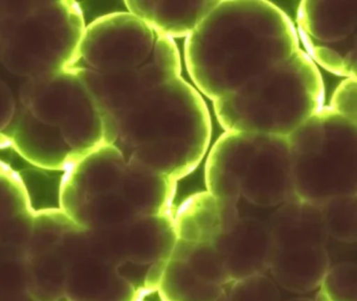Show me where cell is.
Returning a JSON list of instances; mask_svg holds the SVG:
<instances>
[{
	"mask_svg": "<svg viewBox=\"0 0 357 301\" xmlns=\"http://www.w3.org/2000/svg\"><path fill=\"white\" fill-rule=\"evenodd\" d=\"M211 136L206 102L181 75L139 95L116 121L114 146L128 162L178 181L206 157Z\"/></svg>",
	"mask_w": 357,
	"mask_h": 301,
	"instance_id": "7a4b0ae2",
	"label": "cell"
},
{
	"mask_svg": "<svg viewBox=\"0 0 357 301\" xmlns=\"http://www.w3.org/2000/svg\"><path fill=\"white\" fill-rule=\"evenodd\" d=\"M329 107L334 112L357 123L356 77H349L340 83L332 95Z\"/></svg>",
	"mask_w": 357,
	"mask_h": 301,
	"instance_id": "484cf974",
	"label": "cell"
},
{
	"mask_svg": "<svg viewBox=\"0 0 357 301\" xmlns=\"http://www.w3.org/2000/svg\"><path fill=\"white\" fill-rule=\"evenodd\" d=\"M206 192L215 198L273 209L298 198L287 137L225 132L208 152Z\"/></svg>",
	"mask_w": 357,
	"mask_h": 301,
	"instance_id": "277c9868",
	"label": "cell"
},
{
	"mask_svg": "<svg viewBox=\"0 0 357 301\" xmlns=\"http://www.w3.org/2000/svg\"><path fill=\"white\" fill-rule=\"evenodd\" d=\"M225 288L200 279L185 261L170 257L156 292L162 301H217Z\"/></svg>",
	"mask_w": 357,
	"mask_h": 301,
	"instance_id": "d6986e66",
	"label": "cell"
},
{
	"mask_svg": "<svg viewBox=\"0 0 357 301\" xmlns=\"http://www.w3.org/2000/svg\"><path fill=\"white\" fill-rule=\"evenodd\" d=\"M126 169L124 155L114 144L74 154L60 181L59 208L68 215L91 196L120 190Z\"/></svg>",
	"mask_w": 357,
	"mask_h": 301,
	"instance_id": "30bf717a",
	"label": "cell"
},
{
	"mask_svg": "<svg viewBox=\"0 0 357 301\" xmlns=\"http://www.w3.org/2000/svg\"><path fill=\"white\" fill-rule=\"evenodd\" d=\"M321 207L328 236L344 244L357 240V196H338Z\"/></svg>",
	"mask_w": 357,
	"mask_h": 301,
	"instance_id": "44dd1931",
	"label": "cell"
},
{
	"mask_svg": "<svg viewBox=\"0 0 357 301\" xmlns=\"http://www.w3.org/2000/svg\"><path fill=\"white\" fill-rule=\"evenodd\" d=\"M218 0L204 1H125L127 12L170 39L187 38Z\"/></svg>",
	"mask_w": 357,
	"mask_h": 301,
	"instance_id": "e0dca14e",
	"label": "cell"
},
{
	"mask_svg": "<svg viewBox=\"0 0 357 301\" xmlns=\"http://www.w3.org/2000/svg\"><path fill=\"white\" fill-rule=\"evenodd\" d=\"M171 258L185 261L200 279L210 284L227 286L229 279L220 253L212 244H193L177 240Z\"/></svg>",
	"mask_w": 357,
	"mask_h": 301,
	"instance_id": "ffe728a7",
	"label": "cell"
},
{
	"mask_svg": "<svg viewBox=\"0 0 357 301\" xmlns=\"http://www.w3.org/2000/svg\"><path fill=\"white\" fill-rule=\"evenodd\" d=\"M225 290L227 301H281L279 288L273 278L263 275L252 276L229 282Z\"/></svg>",
	"mask_w": 357,
	"mask_h": 301,
	"instance_id": "cb8c5ba5",
	"label": "cell"
},
{
	"mask_svg": "<svg viewBox=\"0 0 357 301\" xmlns=\"http://www.w3.org/2000/svg\"><path fill=\"white\" fill-rule=\"evenodd\" d=\"M86 92L72 68L54 75L24 79L20 105L43 123L60 127Z\"/></svg>",
	"mask_w": 357,
	"mask_h": 301,
	"instance_id": "4fadbf2b",
	"label": "cell"
},
{
	"mask_svg": "<svg viewBox=\"0 0 357 301\" xmlns=\"http://www.w3.org/2000/svg\"><path fill=\"white\" fill-rule=\"evenodd\" d=\"M59 128L75 155L84 154L105 144L101 113L87 91Z\"/></svg>",
	"mask_w": 357,
	"mask_h": 301,
	"instance_id": "ac0fdd59",
	"label": "cell"
},
{
	"mask_svg": "<svg viewBox=\"0 0 357 301\" xmlns=\"http://www.w3.org/2000/svg\"><path fill=\"white\" fill-rule=\"evenodd\" d=\"M146 296L143 294H139V293H137L135 294V298L132 299L131 301H146L145 300Z\"/></svg>",
	"mask_w": 357,
	"mask_h": 301,
	"instance_id": "f1b7e54d",
	"label": "cell"
},
{
	"mask_svg": "<svg viewBox=\"0 0 357 301\" xmlns=\"http://www.w3.org/2000/svg\"><path fill=\"white\" fill-rule=\"evenodd\" d=\"M289 17L264 0H218L188 36L185 62L194 87L215 100L300 49Z\"/></svg>",
	"mask_w": 357,
	"mask_h": 301,
	"instance_id": "6da1fadb",
	"label": "cell"
},
{
	"mask_svg": "<svg viewBox=\"0 0 357 301\" xmlns=\"http://www.w3.org/2000/svg\"><path fill=\"white\" fill-rule=\"evenodd\" d=\"M330 265L327 246L275 249L269 272L277 286L306 294L319 288Z\"/></svg>",
	"mask_w": 357,
	"mask_h": 301,
	"instance_id": "2e32d148",
	"label": "cell"
},
{
	"mask_svg": "<svg viewBox=\"0 0 357 301\" xmlns=\"http://www.w3.org/2000/svg\"><path fill=\"white\" fill-rule=\"evenodd\" d=\"M240 217L238 203L220 200L208 192L185 199L173 215L177 240L193 244H212Z\"/></svg>",
	"mask_w": 357,
	"mask_h": 301,
	"instance_id": "5bb4252c",
	"label": "cell"
},
{
	"mask_svg": "<svg viewBox=\"0 0 357 301\" xmlns=\"http://www.w3.org/2000/svg\"><path fill=\"white\" fill-rule=\"evenodd\" d=\"M319 67L302 48L227 95L215 100L225 132L288 137L324 107Z\"/></svg>",
	"mask_w": 357,
	"mask_h": 301,
	"instance_id": "3957f363",
	"label": "cell"
},
{
	"mask_svg": "<svg viewBox=\"0 0 357 301\" xmlns=\"http://www.w3.org/2000/svg\"><path fill=\"white\" fill-rule=\"evenodd\" d=\"M294 192L317 206L357 196V123L324 106L287 137Z\"/></svg>",
	"mask_w": 357,
	"mask_h": 301,
	"instance_id": "5b68a950",
	"label": "cell"
},
{
	"mask_svg": "<svg viewBox=\"0 0 357 301\" xmlns=\"http://www.w3.org/2000/svg\"><path fill=\"white\" fill-rule=\"evenodd\" d=\"M3 134L24 160L43 171H66L74 157L59 127L43 123L20 105Z\"/></svg>",
	"mask_w": 357,
	"mask_h": 301,
	"instance_id": "7c38bea8",
	"label": "cell"
},
{
	"mask_svg": "<svg viewBox=\"0 0 357 301\" xmlns=\"http://www.w3.org/2000/svg\"><path fill=\"white\" fill-rule=\"evenodd\" d=\"M35 1H0V60L20 21L31 12Z\"/></svg>",
	"mask_w": 357,
	"mask_h": 301,
	"instance_id": "d4e9b609",
	"label": "cell"
},
{
	"mask_svg": "<svg viewBox=\"0 0 357 301\" xmlns=\"http://www.w3.org/2000/svg\"><path fill=\"white\" fill-rule=\"evenodd\" d=\"M319 290L329 301H357V265L342 261L330 265Z\"/></svg>",
	"mask_w": 357,
	"mask_h": 301,
	"instance_id": "603a6c76",
	"label": "cell"
},
{
	"mask_svg": "<svg viewBox=\"0 0 357 301\" xmlns=\"http://www.w3.org/2000/svg\"><path fill=\"white\" fill-rule=\"evenodd\" d=\"M17 108L11 88L0 77V148L10 146L9 139L3 133L11 125Z\"/></svg>",
	"mask_w": 357,
	"mask_h": 301,
	"instance_id": "4316f807",
	"label": "cell"
},
{
	"mask_svg": "<svg viewBox=\"0 0 357 301\" xmlns=\"http://www.w3.org/2000/svg\"><path fill=\"white\" fill-rule=\"evenodd\" d=\"M68 259L61 301H131L135 291L116 271V263L102 256L91 242L89 230L75 226L61 244Z\"/></svg>",
	"mask_w": 357,
	"mask_h": 301,
	"instance_id": "9c48e42d",
	"label": "cell"
},
{
	"mask_svg": "<svg viewBox=\"0 0 357 301\" xmlns=\"http://www.w3.org/2000/svg\"><path fill=\"white\" fill-rule=\"evenodd\" d=\"M171 41L129 12L112 13L86 25L79 61L82 59L85 68L102 72L137 69Z\"/></svg>",
	"mask_w": 357,
	"mask_h": 301,
	"instance_id": "ba28073f",
	"label": "cell"
},
{
	"mask_svg": "<svg viewBox=\"0 0 357 301\" xmlns=\"http://www.w3.org/2000/svg\"><path fill=\"white\" fill-rule=\"evenodd\" d=\"M238 205L237 221L212 242L222 257L231 282L266 274L275 252L266 217L252 215Z\"/></svg>",
	"mask_w": 357,
	"mask_h": 301,
	"instance_id": "8fae6325",
	"label": "cell"
},
{
	"mask_svg": "<svg viewBox=\"0 0 357 301\" xmlns=\"http://www.w3.org/2000/svg\"><path fill=\"white\" fill-rule=\"evenodd\" d=\"M296 31L317 66L338 77H356L357 0L302 1Z\"/></svg>",
	"mask_w": 357,
	"mask_h": 301,
	"instance_id": "52a82bcc",
	"label": "cell"
},
{
	"mask_svg": "<svg viewBox=\"0 0 357 301\" xmlns=\"http://www.w3.org/2000/svg\"><path fill=\"white\" fill-rule=\"evenodd\" d=\"M217 301H227V297H225V294L222 295V296L220 297V298L218 299Z\"/></svg>",
	"mask_w": 357,
	"mask_h": 301,
	"instance_id": "f546056e",
	"label": "cell"
},
{
	"mask_svg": "<svg viewBox=\"0 0 357 301\" xmlns=\"http://www.w3.org/2000/svg\"><path fill=\"white\" fill-rule=\"evenodd\" d=\"M0 301H49L33 288L26 259L0 258Z\"/></svg>",
	"mask_w": 357,
	"mask_h": 301,
	"instance_id": "7402d4cb",
	"label": "cell"
},
{
	"mask_svg": "<svg viewBox=\"0 0 357 301\" xmlns=\"http://www.w3.org/2000/svg\"><path fill=\"white\" fill-rule=\"evenodd\" d=\"M84 15L75 1H35L18 23L0 63L16 77L35 79L78 64Z\"/></svg>",
	"mask_w": 357,
	"mask_h": 301,
	"instance_id": "8992f818",
	"label": "cell"
},
{
	"mask_svg": "<svg viewBox=\"0 0 357 301\" xmlns=\"http://www.w3.org/2000/svg\"><path fill=\"white\" fill-rule=\"evenodd\" d=\"M285 301H329L321 290L317 292L314 299L305 298V297H296V298L288 299Z\"/></svg>",
	"mask_w": 357,
	"mask_h": 301,
	"instance_id": "83f0119b",
	"label": "cell"
},
{
	"mask_svg": "<svg viewBox=\"0 0 357 301\" xmlns=\"http://www.w3.org/2000/svg\"><path fill=\"white\" fill-rule=\"evenodd\" d=\"M266 223L275 249L327 246L329 240L321 207L298 198L271 209Z\"/></svg>",
	"mask_w": 357,
	"mask_h": 301,
	"instance_id": "9a60e30c",
	"label": "cell"
}]
</instances>
